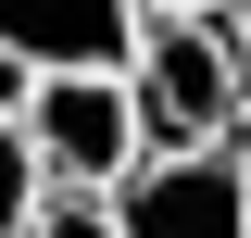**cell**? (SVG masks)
Returning <instances> with one entry per match:
<instances>
[{
	"instance_id": "10",
	"label": "cell",
	"mask_w": 251,
	"mask_h": 238,
	"mask_svg": "<svg viewBox=\"0 0 251 238\" xmlns=\"http://www.w3.org/2000/svg\"><path fill=\"white\" fill-rule=\"evenodd\" d=\"M239 176H251V113H239Z\"/></svg>"
},
{
	"instance_id": "5",
	"label": "cell",
	"mask_w": 251,
	"mask_h": 238,
	"mask_svg": "<svg viewBox=\"0 0 251 238\" xmlns=\"http://www.w3.org/2000/svg\"><path fill=\"white\" fill-rule=\"evenodd\" d=\"M38 138H25V113H0V238H25V213H38Z\"/></svg>"
},
{
	"instance_id": "9",
	"label": "cell",
	"mask_w": 251,
	"mask_h": 238,
	"mask_svg": "<svg viewBox=\"0 0 251 238\" xmlns=\"http://www.w3.org/2000/svg\"><path fill=\"white\" fill-rule=\"evenodd\" d=\"M138 13H226V0H138Z\"/></svg>"
},
{
	"instance_id": "6",
	"label": "cell",
	"mask_w": 251,
	"mask_h": 238,
	"mask_svg": "<svg viewBox=\"0 0 251 238\" xmlns=\"http://www.w3.org/2000/svg\"><path fill=\"white\" fill-rule=\"evenodd\" d=\"M25 238H126V226H113V188H63V201L38 188V213H25Z\"/></svg>"
},
{
	"instance_id": "4",
	"label": "cell",
	"mask_w": 251,
	"mask_h": 238,
	"mask_svg": "<svg viewBox=\"0 0 251 238\" xmlns=\"http://www.w3.org/2000/svg\"><path fill=\"white\" fill-rule=\"evenodd\" d=\"M138 0H0V38L38 63V75H75V63H113L126 75V50H138Z\"/></svg>"
},
{
	"instance_id": "1",
	"label": "cell",
	"mask_w": 251,
	"mask_h": 238,
	"mask_svg": "<svg viewBox=\"0 0 251 238\" xmlns=\"http://www.w3.org/2000/svg\"><path fill=\"white\" fill-rule=\"evenodd\" d=\"M126 88H138V138L151 150H214L251 113V63L226 50L214 13H151L138 50H126Z\"/></svg>"
},
{
	"instance_id": "8",
	"label": "cell",
	"mask_w": 251,
	"mask_h": 238,
	"mask_svg": "<svg viewBox=\"0 0 251 238\" xmlns=\"http://www.w3.org/2000/svg\"><path fill=\"white\" fill-rule=\"evenodd\" d=\"M226 50H239V63H251V0H226Z\"/></svg>"
},
{
	"instance_id": "7",
	"label": "cell",
	"mask_w": 251,
	"mask_h": 238,
	"mask_svg": "<svg viewBox=\"0 0 251 238\" xmlns=\"http://www.w3.org/2000/svg\"><path fill=\"white\" fill-rule=\"evenodd\" d=\"M25 88H38V63L13 50V38H0V113H25Z\"/></svg>"
},
{
	"instance_id": "2",
	"label": "cell",
	"mask_w": 251,
	"mask_h": 238,
	"mask_svg": "<svg viewBox=\"0 0 251 238\" xmlns=\"http://www.w3.org/2000/svg\"><path fill=\"white\" fill-rule=\"evenodd\" d=\"M25 138H38V176L50 188H126L138 163V88H126L113 63H75V75H38L25 88Z\"/></svg>"
},
{
	"instance_id": "3",
	"label": "cell",
	"mask_w": 251,
	"mask_h": 238,
	"mask_svg": "<svg viewBox=\"0 0 251 238\" xmlns=\"http://www.w3.org/2000/svg\"><path fill=\"white\" fill-rule=\"evenodd\" d=\"M113 226L126 238H251V176L239 150H138L113 188Z\"/></svg>"
}]
</instances>
